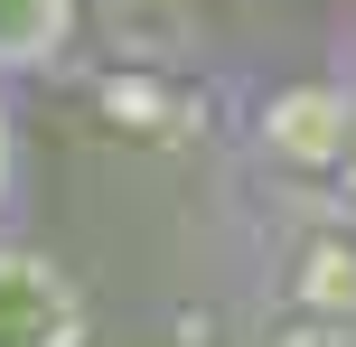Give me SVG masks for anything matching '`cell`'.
<instances>
[{
    "label": "cell",
    "mask_w": 356,
    "mask_h": 347,
    "mask_svg": "<svg viewBox=\"0 0 356 347\" xmlns=\"http://www.w3.org/2000/svg\"><path fill=\"white\" fill-rule=\"evenodd\" d=\"M85 29V0H0V94H19L29 75H56Z\"/></svg>",
    "instance_id": "2"
},
{
    "label": "cell",
    "mask_w": 356,
    "mask_h": 347,
    "mask_svg": "<svg viewBox=\"0 0 356 347\" xmlns=\"http://www.w3.org/2000/svg\"><path fill=\"white\" fill-rule=\"evenodd\" d=\"M0 347H94V291L56 244L0 235Z\"/></svg>",
    "instance_id": "1"
},
{
    "label": "cell",
    "mask_w": 356,
    "mask_h": 347,
    "mask_svg": "<svg viewBox=\"0 0 356 347\" xmlns=\"http://www.w3.org/2000/svg\"><path fill=\"white\" fill-rule=\"evenodd\" d=\"M19 197H29V122H19V94H0V235H10Z\"/></svg>",
    "instance_id": "3"
}]
</instances>
